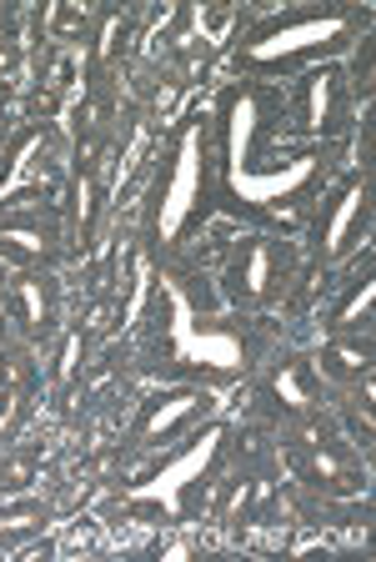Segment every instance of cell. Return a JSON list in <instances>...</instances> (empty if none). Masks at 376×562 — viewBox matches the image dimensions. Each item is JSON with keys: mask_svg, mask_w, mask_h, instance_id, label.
<instances>
[{"mask_svg": "<svg viewBox=\"0 0 376 562\" xmlns=\"http://www.w3.org/2000/svg\"><path fill=\"white\" fill-rule=\"evenodd\" d=\"M352 81L346 66H311L292 81V91H282V136L292 146H341L352 136Z\"/></svg>", "mask_w": 376, "mask_h": 562, "instance_id": "obj_7", "label": "cell"}, {"mask_svg": "<svg viewBox=\"0 0 376 562\" xmlns=\"http://www.w3.org/2000/svg\"><path fill=\"white\" fill-rule=\"evenodd\" d=\"M66 251L56 211L46 206H11L0 211V261L11 271H50Z\"/></svg>", "mask_w": 376, "mask_h": 562, "instance_id": "obj_10", "label": "cell"}, {"mask_svg": "<svg viewBox=\"0 0 376 562\" xmlns=\"http://www.w3.org/2000/svg\"><path fill=\"white\" fill-rule=\"evenodd\" d=\"M156 281V316L146 357L166 382H196V386H231L251 376L271 351V331L261 316L226 312L216 286L186 267H161Z\"/></svg>", "mask_w": 376, "mask_h": 562, "instance_id": "obj_2", "label": "cell"}, {"mask_svg": "<svg viewBox=\"0 0 376 562\" xmlns=\"http://www.w3.org/2000/svg\"><path fill=\"white\" fill-rule=\"evenodd\" d=\"M372 316H376V267H372V251H366L362 271H356L341 296L331 302L327 312V331H372Z\"/></svg>", "mask_w": 376, "mask_h": 562, "instance_id": "obj_15", "label": "cell"}, {"mask_svg": "<svg viewBox=\"0 0 376 562\" xmlns=\"http://www.w3.org/2000/svg\"><path fill=\"white\" fill-rule=\"evenodd\" d=\"M372 241V171H341L311 206V267L337 271Z\"/></svg>", "mask_w": 376, "mask_h": 562, "instance_id": "obj_8", "label": "cell"}, {"mask_svg": "<svg viewBox=\"0 0 376 562\" xmlns=\"http://www.w3.org/2000/svg\"><path fill=\"white\" fill-rule=\"evenodd\" d=\"M5 306L11 322L25 331V341H50L60 322V286L50 271H15L5 281Z\"/></svg>", "mask_w": 376, "mask_h": 562, "instance_id": "obj_11", "label": "cell"}, {"mask_svg": "<svg viewBox=\"0 0 376 562\" xmlns=\"http://www.w3.org/2000/svg\"><path fill=\"white\" fill-rule=\"evenodd\" d=\"M216 397L212 386H196V382H166L161 392L141 397L136 417H130V452H166V447H176L181 437H191L201 422L212 417Z\"/></svg>", "mask_w": 376, "mask_h": 562, "instance_id": "obj_9", "label": "cell"}, {"mask_svg": "<svg viewBox=\"0 0 376 562\" xmlns=\"http://www.w3.org/2000/svg\"><path fill=\"white\" fill-rule=\"evenodd\" d=\"M301 277V246L286 232H247L231 246L221 277H216V296L226 312L261 316L282 302Z\"/></svg>", "mask_w": 376, "mask_h": 562, "instance_id": "obj_6", "label": "cell"}, {"mask_svg": "<svg viewBox=\"0 0 376 562\" xmlns=\"http://www.w3.org/2000/svg\"><path fill=\"white\" fill-rule=\"evenodd\" d=\"M266 397L276 402L286 417H311V412L321 407V397H327V382H321V372H317L311 357H292V362L276 367Z\"/></svg>", "mask_w": 376, "mask_h": 562, "instance_id": "obj_13", "label": "cell"}, {"mask_svg": "<svg viewBox=\"0 0 376 562\" xmlns=\"http://www.w3.org/2000/svg\"><path fill=\"white\" fill-rule=\"evenodd\" d=\"M216 216L247 232H296L337 176L341 146H292L282 136V86L226 81L212 105Z\"/></svg>", "mask_w": 376, "mask_h": 562, "instance_id": "obj_1", "label": "cell"}, {"mask_svg": "<svg viewBox=\"0 0 376 562\" xmlns=\"http://www.w3.org/2000/svg\"><path fill=\"white\" fill-rule=\"evenodd\" d=\"M21 422H25V402H21V392L0 386V447H5L15 432H21Z\"/></svg>", "mask_w": 376, "mask_h": 562, "instance_id": "obj_17", "label": "cell"}, {"mask_svg": "<svg viewBox=\"0 0 376 562\" xmlns=\"http://www.w3.org/2000/svg\"><path fill=\"white\" fill-rule=\"evenodd\" d=\"M346 81H352V95L356 91L372 95V35L362 41V56H356V66H352V76H346Z\"/></svg>", "mask_w": 376, "mask_h": 562, "instance_id": "obj_19", "label": "cell"}, {"mask_svg": "<svg viewBox=\"0 0 376 562\" xmlns=\"http://www.w3.org/2000/svg\"><path fill=\"white\" fill-rule=\"evenodd\" d=\"M216 216V146H212V116L191 111L176 126L166 161L146 196V251L156 261L181 257L201 236V226Z\"/></svg>", "mask_w": 376, "mask_h": 562, "instance_id": "obj_4", "label": "cell"}, {"mask_svg": "<svg viewBox=\"0 0 376 562\" xmlns=\"http://www.w3.org/2000/svg\"><path fill=\"white\" fill-rule=\"evenodd\" d=\"M231 452V422L206 417L191 437H181L176 447L156 452V462L130 477L126 487H116L121 513L141 517L151 527H191L201 522V513L212 507L216 487H221V468Z\"/></svg>", "mask_w": 376, "mask_h": 562, "instance_id": "obj_5", "label": "cell"}, {"mask_svg": "<svg viewBox=\"0 0 376 562\" xmlns=\"http://www.w3.org/2000/svg\"><path fill=\"white\" fill-rule=\"evenodd\" d=\"M372 35V11L366 5H292V11H271L241 31L231 46L236 81H296L311 66H331L352 46Z\"/></svg>", "mask_w": 376, "mask_h": 562, "instance_id": "obj_3", "label": "cell"}, {"mask_svg": "<svg viewBox=\"0 0 376 562\" xmlns=\"http://www.w3.org/2000/svg\"><path fill=\"white\" fill-rule=\"evenodd\" d=\"M5 281H11V267H5V261H0V296H5Z\"/></svg>", "mask_w": 376, "mask_h": 562, "instance_id": "obj_20", "label": "cell"}, {"mask_svg": "<svg viewBox=\"0 0 376 562\" xmlns=\"http://www.w3.org/2000/svg\"><path fill=\"white\" fill-rule=\"evenodd\" d=\"M71 196H76V236H81V246H91L95 216H101V181L91 171H76Z\"/></svg>", "mask_w": 376, "mask_h": 562, "instance_id": "obj_16", "label": "cell"}, {"mask_svg": "<svg viewBox=\"0 0 376 562\" xmlns=\"http://www.w3.org/2000/svg\"><path fill=\"white\" fill-rule=\"evenodd\" d=\"M296 472H301L306 487H321V492H356V482H362L352 447L321 432L296 437Z\"/></svg>", "mask_w": 376, "mask_h": 562, "instance_id": "obj_12", "label": "cell"}, {"mask_svg": "<svg viewBox=\"0 0 376 562\" xmlns=\"http://www.w3.org/2000/svg\"><path fill=\"white\" fill-rule=\"evenodd\" d=\"M81 357H86V337L81 331H66V347H60V362H56V386H66L76 376V367H81Z\"/></svg>", "mask_w": 376, "mask_h": 562, "instance_id": "obj_18", "label": "cell"}, {"mask_svg": "<svg viewBox=\"0 0 376 562\" xmlns=\"http://www.w3.org/2000/svg\"><path fill=\"white\" fill-rule=\"evenodd\" d=\"M321 372V382H362L376 367V347L372 331H331V341L311 357Z\"/></svg>", "mask_w": 376, "mask_h": 562, "instance_id": "obj_14", "label": "cell"}]
</instances>
